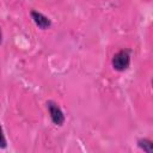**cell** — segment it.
<instances>
[{
    "mask_svg": "<svg viewBox=\"0 0 153 153\" xmlns=\"http://www.w3.org/2000/svg\"><path fill=\"white\" fill-rule=\"evenodd\" d=\"M111 65L115 71L117 72H124L130 66V51L128 49H122L117 51L111 60Z\"/></svg>",
    "mask_w": 153,
    "mask_h": 153,
    "instance_id": "obj_1",
    "label": "cell"
},
{
    "mask_svg": "<svg viewBox=\"0 0 153 153\" xmlns=\"http://www.w3.org/2000/svg\"><path fill=\"white\" fill-rule=\"evenodd\" d=\"M137 147L145 153H153V142L147 137H141L137 140Z\"/></svg>",
    "mask_w": 153,
    "mask_h": 153,
    "instance_id": "obj_4",
    "label": "cell"
},
{
    "mask_svg": "<svg viewBox=\"0 0 153 153\" xmlns=\"http://www.w3.org/2000/svg\"><path fill=\"white\" fill-rule=\"evenodd\" d=\"M47 109H48V112H49V116H50V120L54 124L61 127L63 126L65 121H66V117H65V114L63 111L61 110V108L53 100H48L47 102Z\"/></svg>",
    "mask_w": 153,
    "mask_h": 153,
    "instance_id": "obj_2",
    "label": "cell"
},
{
    "mask_svg": "<svg viewBox=\"0 0 153 153\" xmlns=\"http://www.w3.org/2000/svg\"><path fill=\"white\" fill-rule=\"evenodd\" d=\"M7 147V141H6V137H5V134H4V129L0 124V148H6Z\"/></svg>",
    "mask_w": 153,
    "mask_h": 153,
    "instance_id": "obj_5",
    "label": "cell"
},
{
    "mask_svg": "<svg viewBox=\"0 0 153 153\" xmlns=\"http://www.w3.org/2000/svg\"><path fill=\"white\" fill-rule=\"evenodd\" d=\"M30 16H31L33 23H35L39 29L45 30V29H49V27L51 26V20H50L47 16H44L43 13H41V12L36 11V10H32V11L30 12Z\"/></svg>",
    "mask_w": 153,
    "mask_h": 153,
    "instance_id": "obj_3",
    "label": "cell"
},
{
    "mask_svg": "<svg viewBox=\"0 0 153 153\" xmlns=\"http://www.w3.org/2000/svg\"><path fill=\"white\" fill-rule=\"evenodd\" d=\"M2 44V31H1V27H0V45Z\"/></svg>",
    "mask_w": 153,
    "mask_h": 153,
    "instance_id": "obj_6",
    "label": "cell"
}]
</instances>
